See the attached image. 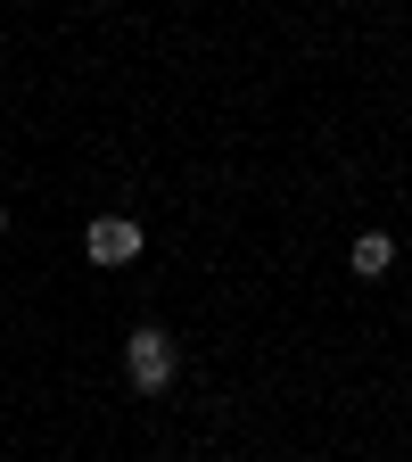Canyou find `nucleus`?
<instances>
[{"mask_svg": "<svg viewBox=\"0 0 412 462\" xmlns=\"http://www.w3.org/2000/svg\"><path fill=\"white\" fill-rule=\"evenodd\" d=\"M173 372H182V346H173V330H133V338H124V380H133L141 396H165Z\"/></svg>", "mask_w": 412, "mask_h": 462, "instance_id": "obj_1", "label": "nucleus"}, {"mask_svg": "<svg viewBox=\"0 0 412 462\" xmlns=\"http://www.w3.org/2000/svg\"><path fill=\"white\" fill-rule=\"evenodd\" d=\"M83 256H91V264H133V256H141V223H133V215H99V223L83 231Z\"/></svg>", "mask_w": 412, "mask_h": 462, "instance_id": "obj_2", "label": "nucleus"}, {"mask_svg": "<svg viewBox=\"0 0 412 462\" xmlns=\"http://www.w3.org/2000/svg\"><path fill=\"white\" fill-rule=\"evenodd\" d=\"M346 264H355L363 281H380V273L396 264V240H388V231H363V240H355V256H346Z\"/></svg>", "mask_w": 412, "mask_h": 462, "instance_id": "obj_3", "label": "nucleus"}, {"mask_svg": "<svg viewBox=\"0 0 412 462\" xmlns=\"http://www.w3.org/2000/svg\"><path fill=\"white\" fill-rule=\"evenodd\" d=\"M0 231H9V199H0Z\"/></svg>", "mask_w": 412, "mask_h": 462, "instance_id": "obj_4", "label": "nucleus"}]
</instances>
